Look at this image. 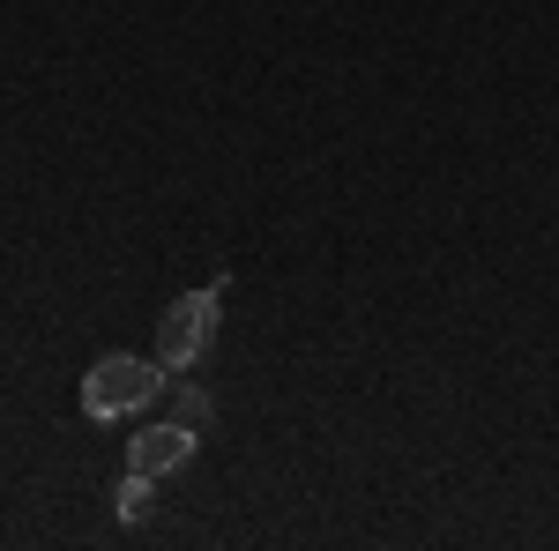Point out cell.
Instances as JSON below:
<instances>
[{
    "label": "cell",
    "mask_w": 559,
    "mask_h": 551,
    "mask_svg": "<svg viewBox=\"0 0 559 551\" xmlns=\"http://www.w3.org/2000/svg\"><path fill=\"white\" fill-rule=\"evenodd\" d=\"M165 387H173V381H165V366H157V358L105 350V358L83 373V410H90V418H134V410H150Z\"/></svg>",
    "instance_id": "1"
},
{
    "label": "cell",
    "mask_w": 559,
    "mask_h": 551,
    "mask_svg": "<svg viewBox=\"0 0 559 551\" xmlns=\"http://www.w3.org/2000/svg\"><path fill=\"white\" fill-rule=\"evenodd\" d=\"M216 306H224V291H179L173 306H165V321H157V366L165 373H187V366H202L216 343Z\"/></svg>",
    "instance_id": "2"
},
{
    "label": "cell",
    "mask_w": 559,
    "mask_h": 551,
    "mask_svg": "<svg viewBox=\"0 0 559 551\" xmlns=\"http://www.w3.org/2000/svg\"><path fill=\"white\" fill-rule=\"evenodd\" d=\"M194 463V432L187 424H150L142 440H128V469H142V477H173V469Z\"/></svg>",
    "instance_id": "3"
},
{
    "label": "cell",
    "mask_w": 559,
    "mask_h": 551,
    "mask_svg": "<svg viewBox=\"0 0 559 551\" xmlns=\"http://www.w3.org/2000/svg\"><path fill=\"white\" fill-rule=\"evenodd\" d=\"M112 514H120V522H150V514H157V492H150V477H142V469H128V477H120Z\"/></svg>",
    "instance_id": "4"
},
{
    "label": "cell",
    "mask_w": 559,
    "mask_h": 551,
    "mask_svg": "<svg viewBox=\"0 0 559 551\" xmlns=\"http://www.w3.org/2000/svg\"><path fill=\"white\" fill-rule=\"evenodd\" d=\"M173 418L187 424V432H210L216 403H210V395H202V387H173Z\"/></svg>",
    "instance_id": "5"
}]
</instances>
